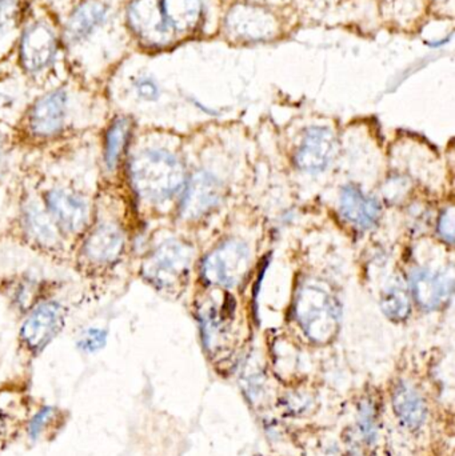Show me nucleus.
<instances>
[{"label": "nucleus", "mask_w": 455, "mask_h": 456, "mask_svg": "<svg viewBox=\"0 0 455 456\" xmlns=\"http://www.w3.org/2000/svg\"><path fill=\"white\" fill-rule=\"evenodd\" d=\"M15 13V2L13 0H0V35L12 21Z\"/></svg>", "instance_id": "obj_28"}, {"label": "nucleus", "mask_w": 455, "mask_h": 456, "mask_svg": "<svg viewBox=\"0 0 455 456\" xmlns=\"http://www.w3.org/2000/svg\"><path fill=\"white\" fill-rule=\"evenodd\" d=\"M337 152L336 135L326 127L307 128L297 150L296 163L307 173H321L333 162Z\"/></svg>", "instance_id": "obj_11"}, {"label": "nucleus", "mask_w": 455, "mask_h": 456, "mask_svg": "<svg viewBox=\"0 0 455 456\" xmlns=\"http://www.w3.org/2000/svg\"><path fill=\"white\" fill-rule=\"evenodd\" d=\"M294 316L312 342L328 345L339 331L341 303L328 283L309 281L298 289Z\"/></svg>", "instance_id": "obj_2"}, {"label": "nucleus", "mask_w": 455, "mask_h": 456, "mask_svg": "<svg viewBox=\"0 0 455 456\" xmlns=\"http://www.w3.org/2000/svg\"><path fill=\"white\" fill-rule=\"evenodd\" d=\"M23 228L28 238L43 248L53 249L59 246L58 227L37 203H28L23 208Z\"/></svg>", "instance_id": "obj_20"}, {"label": "nucleus", "mask_w": 455, "mask_h": 456, "mask_svg": "<svg viewBox=\"0 0 455 456\" xmlns=\"http://www.w3.org/2000/svg\"><path fill=\"white\" fill-rule=\"evenodd\" d=\"M125 232L112 222L96 224L85 236L83 256L98 265H110L119 260L125 251Z\"/></svg>", "instance_id": "obj_13"}, {"label": "nucleus", "mask_w": 455, "mask_h": 456, "mask_svg": "<svg viewBox=\"0 0 455 456\" xmlns=\"http://www.w3.org/2000/svg\"><path fill=\"white\" fill-rule=\"evenodd\" d=\"M159 4L174 34H187L199 26L203 12L200 0H159Z\"/></svg>", "instance_id": "obj_19"}, {"label": "nucleus", "mask_w": 455, "mask_h": 456, "mask_svg": "<svg viewBox=\"0 0 455 456\" xmlns=\"http://www.w3.org/2000/svg\"><path fill=\"white\" fill-rule=\"evenodd\" d=\"M107 15L109 7L103 2L85 0L69 15L64 28V37L69 45L83 42L106 23Z\"/></svg>", "instance_id": "obj_16"}, {"label": "nucleus", "mask_w": 455, "mask_h": 456, "mask_svg": "<svg viewBox=\"0 0 455 456\" xmlns=\"http://www.w3.org/2000/svg\"><path fill=\"white\" fill-rule=\"evenodd\" d=\"M128 176L134 191L150 203L173 198L186 182L181 160L162 149H143L131 157Z\"/></svg>", "instance_id": "obj_1"}, {"label": "nucleus", "mask_w": 455, "mask_h": 456, "mask_svg": "<svg viewBox=\"0 0 455 456\" xmlns=\"http://www.w3.org/2000/svg\"><path fill=\"white\" fill-rule=\"evenodd\" d=\"M192 257L191 246L178 239H167L144 259L142 275L159 291H179L189 278Z\"/></svg>", "instance_id": "obj_3"}, {"label": "nucleus", "mask_w": 455, "mask_h": 456, "mask_svg": "<svg viewBox=\"0 0 455 456\" xmlns=\"http://www.w3.org/2000/svg\"><path fill=\"white\" fill-rule=\"evenodd\" d=\"M131 31L150 47H163L173 42L175 34L163 18L159 0H133L127 8Z\"/></svg>", "instance_id": "obj_7"}, {"label": "nucleus", "mask_w": 455, "mask_h": 456, "mask_svg": "<svg viewBox=\"0 0 455 456\" xmlns=\"http://www.w3.org/2000/svg\"><path fill=\"white\" fill-rule=\"evenodd\" d=\"M339 211L345 221L360 230H370L381 218V205L376 198L363 194L354 184H347L341 192Z\"/></svg>", "instance_id": "obj_15"}, {"label": "nucleus", "mask_w": 455, "mask_h": 456, "mask_svg": "<svg viewBox=\"0 0 455 456\" xmlns=\"http://www.w3.org/2000/svg\"><path fill=\"white\" fill-rule=\"evenodd\" d=\"M56 37L53 29L45 23H35L24 31L20 40L21 66L37 74L48 69L56 56Z\"/></svg>", "instance_id": "obj_10"}, {"label": "nucleus", "mask_w": 455, "mask_h": 456, "mask_svg": "<svg viewBox=\"0 0 455 456\" xmlns=\"http://www.w3.org/2000/svg\"><path fill=\"white\" fill-rule=\"evenodd\" d=\"M3 165H4V152H3L2 141H0V173H2Z\"/></svg>", "instance_id": "obj_29"}, {"label": "nucleus", "mask_w": 455, "mask_h": 456, "mask_svg": "<svg viewBox=\"0 0 455 456\" xmlns=\"http://www.w3.org/2000/svg\"><path fill=\"white\" fill-rule=\"evenodd\" d=\"M251 254L240 240H227L202 262V278L210 287L232 289L240 286L250 270Z\"/></svg>", "instance_id": "obj_4"}, {"label": "nucleus", "mask_w": 455, "mask_h": 456, "mask_svg": "<svg viewBox=\"0 0 455 456\" xmlns=\"http://www.w3.org/2000/svg\"><path fill=\"white\" fill-rule=\"evenodd\" d=\"M203 342L210 353L224 350L232 342L237 322V303L230 294L206 297L198 310Z\"/></svg>", "instance_id": "obj_5"}, {"label": "nucleus", "mask_w": 455, "mask_h": 456, "mask_svg": "<svg viewBox=\"0 0 455 456\" xmlns=\"http://www.w3.org/2000/svg\"><path fill=\"white\" fill-rule=\"evenodd\" d=\"M243 7H245L246 16L250 21L246 20L238 7L234 8L227 18V26H229L230 31L243 39L259 40L272 37V31H274V18H272L266 11L259 10V8L256 10V8L246 7V5Z\"/></svg>", "instance_id": "obj_18"}, {"label": "nucleus", "mask_w": 455, "mask_h": 456, "mask_svg": "<svg viewBox=\"0 0 455 456\" xmlns=\"http://www.w3.org/2000/svg\"><path fill=\"white\" fill-rule=\"evenodd\" d=\"M133 123L130 118L118 117L112 120L104 136V165L109 171H115L125 155L130 141Z\"/></svg>", "instance_id": "obj_21"}, {"label": "nucleus", "mask_w": 455, "mask_h": 456, "mask_svg": "<svg viewBox=\"0 0 455 456\" xmlns=\"http://www.w3.org/2000/svg\"><path fill=\"white\" fill-rule=\"evenodd\" d=\"M361 428H362L365 438L369 442L373 441L376 438V417H374L373 406L371 402L363 404L361 407Z\"/></svg>", "instance_id": "obj_25"}, {"label": "nucleus", "mask_w": 455, "mask_h": 456, "mask_svg": "<svg viewBox=\"0 0 455 456\" xmlns=\"http://www.w3.org/2000/svg\"><path fill=\"white\" fill-rule=\"evenodd\" d=\"M69 95L53 90L37 99L28 114V128L37 138H51L61 133L66 123Z\"/></svg>", "instance_id": "obj_9"}, {"label": "nucleus", "mask_w": 455, "mask_h": 456, "mask_svg": "<svg viewBox=\"0 0 455 456\" xmlns=\"http://www.w3.org/2000/svg\"><path fill=\"white\" fill-rule=\"evenodd\" d=\"M58 417V409L50 404H43L34 412L26 426L27 438L35 444L42 438L43 434L48 430L51 423Z\"/></svg>", "instance_id": "obj_23"}, {"label": "nucleus", "mask_w": 455, "mask_h": 456, "mask_svg": "<svg viewBox=\"0 0 455 456\" xmlns=\"http://www.w3.org/2000/svg\"><path fill=\"white\" fill-rule=\"evenodd\" d=\"M136 94L139 98L144 99V101H157L159 98V88H158L157 83L150 77H141L138 82L135 83Z\"/></svg>", "instance_id": "obj_27"}, {"label": "nucleus", "mask_w": 455, "mask_h": 456, "mask_svg": "<svg viewBox=\"0 0 455 456\" xmlns=\"http://www.w3.org/2000/svg\"><path fill=\"white\" fill-rule=\"evenodd\" d=\"M454 208H448L446 210H443V213L441 214L440 221H438V232L443 236V240L448 241V243H454Z\"/></svg>", "instance_id": "obj_26"}, {"label": "nucleus", "mask_w": 455, "mask_h": 456, "mask_svg": "<svg viewBox=\"0 0 455 456\" xmlns=\"http://www.w3.org/2000/svg\"><path fill=\"white\" fill-rule=\"evenodd\" d=\"M64 326V308L55 300L40 303L28 314L19 338L21 345L29 353H42L61 331Z\"/></svg>", "instance_id": "obj_6"}, {"label": "nucleus", "mask_w": 455, "mask_h": 456, "mask_svg": "<svg viewBox=\"0 0 455 456\" xmlns=\"http://www.w3.org/2000/svg\"><path fill=\"white\" fill-rule=\"evenodd\" d=\"M410 289L419 307L427 311L443 308L453 294V278L430 270L411 273Z\"/></svg>", "instance_id": "obj_14"}, {"label": "nucleus", "mask_w": 455, "mask_h": 456, "mask_svg": "<svg viewBox=\"0 0 455 456\" xmlns=\"http://www.w3.org/2000/svg\"><path fill=\"white\" fill-rule=\"evenodd\" d=\"M222 187L215 176L198 173L190 179L181 203V216L186 221H198L221 203Z\"/></svg>", "instance_id": "obj_12"}, {"label": "nucleus", "mask_w": 455, "mask_h": 456, "mask_svg": "<svg viewBox=\"0 0 455 456\" xmlns=\"http://www.w3.org/2000/svg\"><path fill=\"white\" fill-rule=\"evenodd\" d=\"M45 210L59 231L79 233L90 222V206L85 198L71 190H50L45 197Z\"/></svg>", "instance_id": "obj_8"}, {"label": "nucleus", "mask_w": 455, "mask_h": 456, "mask_svg": "<svg viewBox=\"0 0 455 456\" xmlns=\"http://www.w3.org/2000/svg\"><path fill=\"white\" fill-rule=\"evenodd\" d=\"M393 409L403 428L418 430L427 420V406L416 388L398 383L393 391Z\"/></svg>", "instance_id": "obj_17"}, {"label": "nucleus", "mask_w": 455, "mask_h": 456, "mask_svg": "<svg viewBox=\"0 0 455 456\" xmlns=\"http://www.w3.org/2000/svg\"><path fill=\"white\" fill-rule=\"evenodd\" d=\"M381 308L390 321L401 323L410 316V297L402 286L392 284L382 292Z\"/></svg>", "instance_id": "obj_22"}, {"label": "nucleus", "mask_w": 455, "mask_h": 456, "mask_svg": "<svg viewBox=\"0 0 455 456\" xmlns=\"http://www.w3.org/2000/svg\"><path fill=\"white\" fill-rule=\"evenodd\" d=\"M106 343V330L91 327V329L85 330V331L80 335L79 340L77 342V347L79 348L82 353L95 354L101 351L102 348H104Z\"/></svg>", "instance_id": "obj_24"}]
</instances>
